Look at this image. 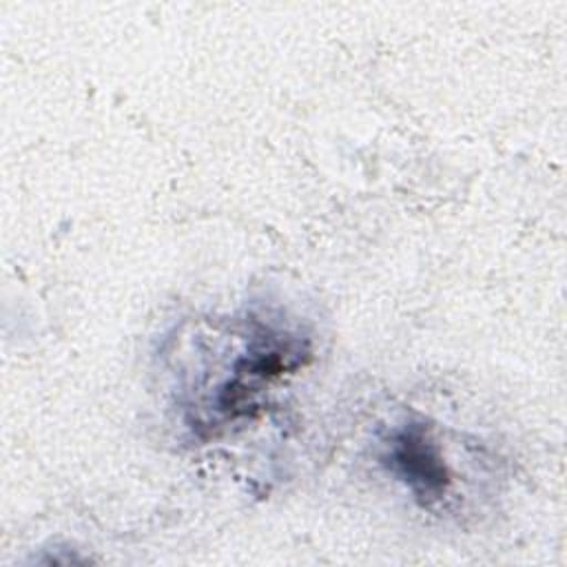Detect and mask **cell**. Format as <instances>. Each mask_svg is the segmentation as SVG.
Wrapping results in <instances>:
<instances>
[{
    "label": "cell",
    "instance_id": "6da1fadb",
    "mask_svg": "<svg viewBox=\"0 0 567 567\" xmlns=\"http://www.w3.org/2000/svg\"><path fill=\"white\" fill-rule=\"evenodd\" d=\"M383 461L423 505L441 501L450 487L445 458L430 430L419 421H405L392 430Z\"/></svg>",
    "mask_w": 567,
    "mask_h": 567
}]
</instances>
